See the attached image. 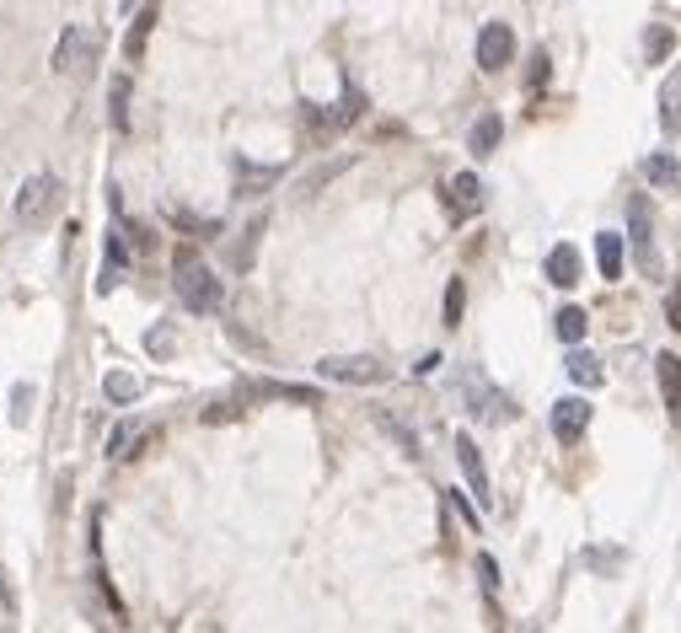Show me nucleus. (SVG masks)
<instances>
[{
	"mask_svg": "<svg viewBox=\"0 0 681 633\" xmlns=\"http://www.w3.org/2000/svg\"><path fill=\"white\" fill-rule=\"evenodd\" d=\"M655 377H660V392H666V408L681 430V355H655Z\"/></svg>",
	"mask_w": 681,
	"mask_h": 633,
	"instance_id": "nucleus-11",
	"label": "nucleus"
},
{
	"mask_svg": "<svg viewBox=\"0 0 681 633\" xmlns=\"http://www.w3.org/2000/svg\"><path fill=\"white\" fill-rule=\"evenodd\" d=\"M151 27H156V5H145V11H140V22L129 27V38H124V55H129V60H140V49H145Z\"/></svg>",
	"mask_w": 681,
	"mask_h": 633,
	"instance_id": "nucleus-22",
	"label": "nucleus"
},
{
	"mask_svg": "<svg viewBox=\"0 0 681 633\" xmlns=\"http://www.w3.org/2000/svg\"><path fill=\"white\" fill-rule=\"evenodd\" d=\"M108 124L129 134V75H113V92H108Z\"/></svg>",
	"mask_w": 681,
	"mask_h": 633,
	"instance_id": "nucleus-18",
	"label": "nucleus"
},
{
	"mask_svg": "<svg viewBox=\"0 0 681 633\" xmlns=\"http://www.w3.org/2000/svg\"><path fill=\"white\" fill-rule=\"evenodd\" d=\"M553 327H558V338H563V344H580V338H585V327H590V312H585V307H563Z\"/></svg>",
	"mask_w": 681,
	"mask_h": 633,
	"instance_id": "nucleus-20",
	"label": "nucleus"
},
{
	"mask_svg": "<svg viewBox=\"0 0 681 633\" xmlns=\"http://www.w3.org/2000/svg\"><path fill=\"white\" fill-rule=\"evenodd\" d=\"M644 172H649V183H660V189H677L681 183V162L671 151H655V156L644 162Z\"/></svg>",
	"mask_w": 681,
	"mask_h": 633,
	"instance_id": "nucleus-17",
	"label": "nucleus"
},
{
	"mask_svg": "<svg viewBox=\"0 0 681 633\" xmlns=\"http://www.w3.org/2000/svg\"><path fill=\"white\" fill-rule=\"evenodd\" d=\"M92 60H97V33L81 27V22H70L60 33V44H55V70L81 81V75H92Z\"/></svg>",
	"mask_w": 681,
	"mask_h": 633,
	"instance_id": "nucleus-3",
	"label": "nucleus"
},
{
	"mask_svg": "<svg viewBox=\"0 0 681 633\" xmlns=\"http://www.w3.org/2000/svg\"><path fill=\"white\" fill-rule=\"evenodd\" d=\"M499 134H504V124H499V114H483L478 124H473V134H467V151L483 162V156H494L499 151Z\"/></svg>",
	"mask_w": 681,
	"mask_h": 633,
	"instance_id": "nucleus-13",
	"label": "nucleus"
},
{
	"mask_svg": "<svg viewBox=\"0 0 681 633\" xmlns=\"http://www.w3.org/2000/svg\"><path fill=\"white\" fill-rule=\"evenodd\" d=\"M103 392H108V403H134L140 397V377L134 371H108Z\"/></svg>",
	"mask_w": 681,
	"mask_h": 633,
	"instance_id": "nucleus-21",
	"label": "nucleus"
},
{
	"mask_svg": "<svg viewBox=\"0 0 681 633\" xmlns=\"http://www.w3.org/2000/svg\"><path fill=\"white\" fill-rule=\"evenodd\" d=\"M563 366H569V377L580 381V386H601V381H607L601 360H596L590 349H569V360H563Z\"/></svg>",
	"mask_w": 681,
	"mask_h": 633,
	"instance_id": "nucleus-16",
	"label": "nucleus"
},
{
	"mask_svg": "<svg viewBox=\"0 0 681 633\" xmlns=\"http://www.w3.org/2000/svg\"><path fill=\"white\" fill-rule=\"evenodd\" d=\"M660 129H666V134L681 129V64L666 75V86H660Z\"/></svg>",
	"mask_w": 681,
	"mask_h": 633,
	"instance_id": "nucleus-12",
	"label": "nucleus"
},
{
	"mask_svg": "<svg viewBox=\"0 0 681 633\" xmlns=\"http://www.w3.org/2000/svg\"><path fill=\"white\" fill-rule=\"evenodd\" d=\"M510 60H515V33H510L504 22H489V27L478 33V64L494 75V70H504Z\"/></svg>",
	"mask_w": 681,
	"mask_h": 633,
	"instance_id": "nucleus-6",
	"label": "nucleus"
},
{
	"mask_svg": "<svg viewBox=\"0 0 681 633\" xmlns=\"http://www.w3.org/2000/svg\"><path fill=\"white\" fill-rule=\"evenodd\" d=\"M622 258H628L622 237L618 231H601V237H596V268H601L607 279H622Z\"/></svg>",
	"mask_w": 681,
	"mask_h": 633,
	"instance_id": "nucleus-14",
	"label": "nucleus"
},
{
	"mask_svg": "<svg viewBox=\"0 0 681 633\" xmlns=\"http://www.w3.org/2000/svg\"><path fill=\"white\" fill-rule=\"evenodd\" d=\"M375 425H381V430H386V435H392V441L403 445V451H408V456H419V441H414V435H408V430H403V425H397V419H392V414H375Z\"/></svg>",
	"mask_w": 681,
	"mask_h": 633,
	"instance_id": "nucleus-26",
	"label": "nucleus"
},
{
	"mask_svg": "<svg viewBox=\"0 0 681 633\" xmlns=\"http://www.w3.org/2000/svg\"><path fill=\"white\" fill-rule=\"evenodd\" d=\"M456 462H462V478H467V489L478 494V505L489 510V505H494V494H489V467H483L478 445L467 441V435H456Z\"/></svg>",
	"mask_w": 681,
	"mask_h": 633,
	"instance_id": "nucleus-7",
	"label": "nucleus"
},
{
	"mask_svg": "<svg viewBox=\"0 0 681 633\" xmlns=\"http://www.w3.org/2000/svg\"><path fill=\"white\" fill-rule=\"evenodd\" d=\"M119 11H134V0H119Z\"/></svg>",
	"mask_w": 681,
	"mask_h": 633,
	"instance_id": "nucleus-32",
	"label": "nucleus"
},
{
	"mask_svg": "<svg viewBox=\"0 0 681 633\" xmlns=\"http://www.w3.org/2000/svg\"><path fill=\"white\" fill-rule=\"evenodd\" d=\"M542 81H548V55H537V60H531V92H537Z\"/></svg>",
	"mask_w": 681,
	"mask_h": 633,
	"instance_id": "nucleus-31",
	"label": "nucleus"
},
{
	"mask_svg": "<svg viewBox=\"0 0 681 633\" xmlns=\"http://www.w3.org/2000/svg\"><path fill=\"white\" fill-rule=\"evenodd\" d=\"M467 408H473L478 425H504V419H515V403H510L499 386H489L478 371H467Z\"/></svg>",
	"mask_w": 681,
	"mask_h": 633,
	"instance_id": "nucleus-5",
	"label": "nucleus"
},
{
	"mask_svg": "<svg viewBox=\"0 0 681 633\" xmlns=\"http://www.w3.org/2000/svg\"><path fill=\"white\" fill-rule=\"evenodd\" d=\"M145 344H151L156 355H167V349H172V327H151V338H145Z\"/></svg>",
	"mask_w": 681,
	"mask_h": 633,
	"instance_id": "nucleus-28",
	"label": "nucleus"
},
{
	"mask_svg": "<svg viewBox=\"0 0 681 633\" xmlns=\"http://www.w3.org/2000/svg\"><path fill=\"white\" fill-rule=\"evenodd\" d=\"M671 44H677V38H671V27H655V33H649V60H666V55H671Z\"/></svg>",
	"mask_w": 681,
	"mask_h": 633,
	"instance_id": "nucleus-27",
	"label": "nucleus"
},
{
	"mask_svg": "<svg viewBox=\"0 0 681 633\" xmlns=\"http://www.w3.org/2000/svg\"><path fill=\"white\" fill-rule=\"evenodd\" d=\"M548 279H553V285H563V290L580 279V253H574L569 242H558L553 253H548Z\"/></svg>",
	"mask_w": 681,
	"mask_h": 633,
	"instance_id": "nucleus-15",
	"label": "nucleus"
},
{
	"mask_svg": "<svg viewBox=\"0 0 681 633\" xmlns=\"http://www.w3.org/2000/svg\"><path fill=\"white\" fill-rule=\"evenodd\" d=\"M279 172H285V167H248V162H237L242 193H263V183H279Z\"/></svg>",
	"mask_w": 681,
	"mask_h": 633,
	"instance_id": "nucleus-23",
	"label": "nucleus"
},
{
	"mask_svg": "<svg viewBox=\"0 0 681 633\" xmlns=\"http://www.w3.org/2000/svg\"><path fill=\"white\" fill-rule=\"evenodd\" d=\"M316 371L327 381H344V386H375V381H386L392 371L371 360V355H333V360H316Z\"/></svg>",
	"mask_w": 681,
	"mask_h": 633,
	"instance_id": "nucleus-4",
	"label": "nucleus"
},
{
	"mask_svg": "<svg viewBox=\"0 0 681 633\" xmlns=\"http://www.w3.org/2000/svg\"><path fill=\"white\" fill-rule=\"evenodd\" d=\"M590 430V403L585 397H563V403H553V435L563 445L569 441H580Z\"/></svg>",
	"mask_w": 681,
	"mask_h": 633,
	"instance_id": "nucleus-8",
	"label": "nucleus"
},
{
	"mask_svg": "<svg viewBox=\"0 0 681 633\" xmlns=\"http://www.w3.org/2000/svg\"><path fill=\"white\" fill-rule=\"evenodd\" d=\"M60 178L55 172H33L27 183H22V193H16V220L22 226H44L55 210H60Z\"/></svg>",
	"mask_w": 681,
	"mask_h": 633,
	"instance_id": "nucleus-2",
	"label": "nucleus"
},
{
	"mask_svg": "<svg viewBox=\"0 0 681 633\" xmlns=\"http://www.w3.org/2000/svg\"><path fill=\"white\" fill-rule=\"evenodd\" d=\"M151 430L145 425H134V419H124V425H113V435H108V462H119V456H129L134 445L129 441H145Z\"/></svg>",
	"mask_w": 681,
	"mask_h": 633,
	"instance_id": "nucleus-19",
	"label": "nucleus"
},
{
	"mask_svg": "<svg viewBox=\"0 0 681 633\" xmlns=\"http://www.w3.org/2000/svg\"><path fill=\"white\" fill-rule=\"evenodd\" d=\"M666 316H671V327H677V333H681V285H677V290H671V301H666Z\"/></svg>",
	"mask_w": 681,
	"mask_h": 633,
	"instance_id": "nucleus-30",
	"label": "nucleus"
},
{
	"mask_svg": "<svg viewBox=\"0 0 681 633\" xmlns=\"http://www.w3.org/2000/svg\"><path fill=\"white\" fill-rule=\"evenodd\" d=\"M462 307H467V285L451 279V285H445V322H451V327L462 322Z\"/></svg>",
	"mask_w": 681,
	"mask_h": 633,
	"instance_id": "nucleus-25",
	"label": "nucleus"
},
{
	"mask_svg": "<svg viewBox=\"0 0 681 633\" xmlns=\"http://www.w3.org/2000/svg\"><path fill=\"white\" fill-rule=\"evenodd\" d=\"M33 403H38V392L22 381V386H11V425H27L33 419Z\"/></svg>",
	"mask_w": 681,
	"mask_h": 633,
	"instance_id": "nucleus-24",
	"label": "nucleus"
},
{
	"mask_svg": "<svg viewBox=\"0 0 681 633\" xmlns=\"http://www.w3.org/2000/svg\"><path fill=\"white\" fill-rule=\"evenodd\" d=\"M445 204H451V215H456V220L478 215V210H483V183H478L473 172H456V178L445 183Z\"/></svg>",
	"mask_w": 681,
	"mask_h": 633,
	"instance_id": "nucleus-9",
	"label": "nucleus"
},
{
	"mask_svg": "<svg viewBox=\"0 0 681 633\" xmlns=\"http://www.w3.org/2000/svg\"><path fill=\"white\" fill-rule=\"evenodd\" d=\"M628 237H633L638 263L649 268V258H655V226H649V204L644 199H628Z\"/></svg>",
	"mask_w": 681,
	"mask_h": 633,
	"instance_id": "nucleus-10",
	"label": "nucleus"
},
{
	"mask_svg": "<svg viewBox=\"0 0 681 633\" xmlns=\"http://www.w3.org/2000/svg\"><path fill=\"white\" fill-rule=\"evenodd\" d=\"M0 607H5V612H16V590H11V580H5V570H0Z\"/></svg>",
	"mask_w": 681,
	"mask_h": 633,
	"instance_id": "nucleus-29",
	"label": "nucleus"
},
{
	"mask_svg": "<svg viewBox=\"0 0 681 633\" xmlns=\"http://www.w3.org/2000/svg\"><path fill=\"white\" fill-rule=\"evenodd\" d=\"M172 279H178V301H183L193 316H204V312L220 307V279H215L193 253L178 258V274H172Z\"/></svg>",
	"mask_w": 681,
	"mask_h": 633,
	"instance_id": "nucleus-1",
	"label": "nucleus"
}]
</instances>
